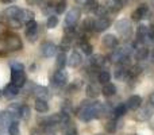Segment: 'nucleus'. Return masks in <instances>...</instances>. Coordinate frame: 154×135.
<instances>
[{"label":"nucleus","instance_id":"1","mask_svg":"<svg viewBox=\"0 0 154 135\" xmlns=\"http://www.w3.org/2000/svg\"><path fill=\"white\" fill-rule=\"evenodd\" d=\"M115 30L118 31V34L122 38L127 39L133 35V26H131V22L127 19H120L115 23Z\"/></svg>","mask_w":154,"mask_h":135},{"label":"nucleus","instance_id":"2","mask_svg":"<svg viewBox=\"0 0 154 135\" xmlns=\"http://www.w3.org/2000/svg\"><path fill=\"white\" fill-rule=\"evenodd\" d=\"M11 81L12 84H15L16 87L22 88L26 85L27 78H26V74H24L23 70H15V69H11Z\"/></svg>","mask_w":154,"mask_h":135},{"label":"nucleus","instance_id":"3","mask_svg":"<svg viewBox=\"0 0 154 135\" xmlns=\"http://www.w3.org/2000/svg\"><path fill=\"white\" fill-rule=\"evenodd\" d=\"M5 45H7L8 50H11V51L20 50V49L23 48L22 39L18 37V35H8L7 39H5Z\"/></svg>","mask_w":154,"mask_h":135},{"label":"nucleus","instance_id":"4","mask_svg":"<svg viewBox=\"0 0 154 135\" xmlns=\"http://www.w3.org/2000/svg\"><path fill=\"white\" fill-rule=\"evenodd\" d=\"M41 53H42V56L45 58H51L57 53V46L53 42H49V41L48 42H43L41 45Z\"/></svg>","mask_w":154,"mask_h":135},{"label":"nucleus","instance_id":"5","mask_svg":"<svg viewBox=\"0 0 154 135\" xmlns=\"http://www.w3.org/2000/svg\"><path fill=\"white\" fill-rule=\"evenodd\" d=\"M81 11L79 8H72L65 16V26H76V23L80 20Z\"/></svg>","mask_w":154,"mask_h":135},{"label":"nucleus","instance_id":"6","mask_svg":"<svg viewBox=\"0 0 154 135\" xmlns=\"http://www.w3.org/2000/svg\"><path fill=\"white\" fill-rule=\"evenodd\" d=\"M68 82V73L64 69H58L56 73L53 74V84L56 87H64Z\"/></svg>","mask_w":154,"mask_h":135},{"label":"nucleus","instance_id":"7","mask_svg":"<svg viewBox=\"0 0 154 135\" xmlns=\"http://www.w3.org/2000/svg\"><path fill=\"white\" fill-rule=\"evenodd\" d=\"M103 5L106 7V10L108 11V12L116 14V12H119V11L122 10L125 4H123L122 0H106Z\"/></svg>","mask_w":154,"mask_h":135},{"label":"nucleus","instance_id":"8","mask_svg":"<svg viewBox=\"0 0 154 135\" xmlns=\"http://www.w3.org/2000/svg\"><path fill=\"white\" fill-rule=\"evenodd\" d=\"M153 116V111L149 107H139L135 112V119L139 122H146Z\"/></svg>","mask_w":154,"mask_h":135},{"label":"nucleus","instance_id":"9","mask_svg":"<svg viewBox=\"0 0 154 135\" xmlns=\"http://www.w3.org/2000/svg\"><path fill=\"white\" fill-rule=\"evenodd\" d=\"M111 26V20L108 18H104V16H100L95 20V24H93V30L97 32H101L104 30H107L108 27Z\"/></svg>","mask_w":154,"mask_h":135},{"label":"nucleus","instance_id":"10","mask_svg":"<svg viewBox=\"0 0 154 135\" xmlns=\"http://www.w3.org/2000/svg\"><path fill=\"white\" fill-rule=\"evenodd\" d=\"M101 43H103V46L107 49H116L118 45H119V41H118V38L115 37L114 34H107L103 37Z\"/></svg>","mask_w":154,"mask_h":135},{"label":"nucleus","instance_id":"11","mask_svg":"<svg viewBox=\"0 0 154 135\" xmlns=\"http://www.w3.org/2000/svg\"><path fill=\"white\" fill-rule=\"evenodd\" d=\"M147 14H149V7H147L146 4H142L134 11L131 18H133V20H141V19L146 18Z\"/></svg>","mask_w":154,"mask_h":135},{"label":"nucleus","instance_id":"12","mask_svg":"<svg viewBox=\"0 0 154 135\" xmlns=\"http://www.w3.org/2000/svg\"><path fill=\"white\" fill-rule=\"evenodd\" d=\"M142 104V97L138 95H133L131 97H128L127 103H126V106H127L128 109H133V111H137V109L141 107Z\"/></svg>","mask_w":154,"mask_h":135},{"label":"nucleus","instance_id":"13","mask_svg":"<svg viewBox=\"0 0 154 135\" xmlns=\"http://www.w3.org/2000/svg\"><path fill=\"white\" fill-rule=\"evenodd\" d=\"M81 62H82V58H81V56H80V53H77V51H72L70 56H69V58H68V65H69L70 68L76 69V68H79L80 65H81Z\"/></svg>","mask_w":154,"mask_h":135},{"label":"nucleus","instance_id":"14","mask_svg":"<svg viewBox=\"0 0 154 135\" xmlns=\"http://www.w3.org/2000/svg\"><path fill=\"white\" fill-rule=\"evenodd\" d=\"M3 95L5 96L7 99H12V97H15V96H18L19 95V87H16L15 84H8L7 87L4 88V92H3Z\"/></svg>","mask_w":154,"mask_h":135},{"label":"nucleus","instance_id":"15","mask_svg":"<svg viewBox=\"0 0 154 135\" xmlns=\"http://www.w3.org/2000/svg\"><path fill=\"white\" fill-rule=\"evenodd\" d=\"M100 88L97 87L96 84H89L87 87V89H85V93H87V97L89 99H97L99 95H100Z\"/></svg>","mask_w":154,"mask_h":135},{"label":"nucleus","instance_id":"16","mask_svg":"<svg viewBox=\"0 0 154 135\" xmlns=\"http://www.w3.org/2000/svg\"><path fill=\"white\" fill-rule=\"evenodd\" d=\"M34 107H35V109H37V111L39 112V114H45V112H48V111H49L48 100H45V99H39V97H37Z\"/></svg>","mask_w":154,"mask_h":135},{"label":"nucleus","instance_id":"17","mask_svg":"<svg viewBox=\"0 0 154 135\" xmlns=\"http://www.w3.org/2000/svg\"><path fill=\"white\" fill-rule=\"evenodd\" d=\"M32 92L35 93V96L39 99H45V100H49L50 99V92L46 87H34V91Z\"/></svg>","mask_w":154,"mask_h":135},{"label":"nucleus","instance_id":"18","mask_svg":"<svg viewBox=\"0 0 154 135\" xmlns=\"http://www.w3.org/2000/svg\"><path fill=\"white\" fill-rule=\"evenodd\" d=\"M101 93H103L106 97H111V96H114L115 93H116V87H115L114 84H111V82H106V84H103Z\"/></svg>","mask_w":154,"mask_h":135},{"label":"nucleus","instance_id":"19","mask_svg":"<svg viewBox=\"0 0 154 135\" xmlns=\"http://www.w3.org/2000/svg\"><path fill=\"white\" fill-rule=\"evenodd\" d=\"M20 107H19L18 104H11V106L7 108V111H5V112L10 115L11 119L15 120V119H18V118H20Z\"/></svg>","mask_w":154,"mask_h":135},{"label":"nucleus","instance_id":"20","mask_svg":"<svg viewBox=\"0 0 154 135\" xmlns=\"http://www.w3.org/2000/svg\"><path fill=\"white\" fill-rule=\"evenodd\" d=\"M114 76L116 80L123 81V80H126V77H128V68H125V66H122V65H119V66L115 69Z\"/></svg>","mask_w":154,"mask_h":135},{"label":"nucleus","instance_id":"21","mask_svg":"<svg viewBox=\"0 0 154 135\" xmlns=\"http://www.w3.org/2000/svg\"><path fill=\"white\" fill-rule=\"evenodd\" d=\"M147 31H149V26L141 24L137 31V37H138L139 42H147Z\"/></svg>","mask_w":154,"mask_h":135},{"label":"nucleus","instance_id":"22","mask_svg":"<svg viewBox=\"0 0 154 135\" xmlns=\"http://www.w3.org/2000/svg\"><path fill=\"white\" fill-rule=\"evenodd\" d=\"M20 8L15 7V5H11L7 10L4 11V15L7 19H14V18H19V14H20Z\"/></svg>","mask_w":154,"mask_h":135},{"label":"nucleus","instance_id":"23","mask_svg":"<svg viewBox=\"0 0 154 135\" xmlns=\"http://www.w3.org/2000/svg\"><path fill=\"white\" fill-rule=\"evenodd\" d=\"M89 62L93 68H101L104 65V62H106V58H104L101 54H93V56L91 57Z\"/></svg>","mask_w":154,"mask_h":135},{"label":"nucleus","instance_id":"24","mask_svg":"<svg viewBox=\"0 0 154 135\" xmlns=\"http://www.w3.org/2000/svg\"><path fill=\"white\" fill-rule=\"evenodd\" d=\"M35 18V14L32 12L31 10H29V8H26V10H22L20 14H19V19H20L22 22H30V20H34Z\"/></svg>","mask_w":154,"mask_h":135},{"label":"nucleus","instance_id":"25","mask_svg":"<svg viewBox=\"0 0 154 135\" xmlns=\"http://www.w3.org/2000/svg\"><path fill=\"white\" fill-rule=\"evenodd\" d=\"M149 56V49L145 48V46H141V48H137L135 50V58L138 61H143V60L147 58Z\"/></svg>","mask_w":154,"mask_h":135},{"label":"nucleus","instance_id":"26","mask_svg":"<svg viewBox=\"0 0 154 135\" xmlns=\"http://www.w3.org/2000/svg\"><path fill=\"white\" fill-rule=\"evenodd\" d=\"M80 48H81L82 53L87 54V56H92L93 53V46L91 43H88L85 39H80Z\"/></svg>","mask_w":154,"mask_h":135},{"label":"nucleus","instance_id":"27","mask_svg":"<svg viewBox=\"0 0 154 135\" xmlns=\"http://www.w3.org/2000/svg\"><path fill=\"white\" fill-rule=\"evenodd\" d=\"M72 35H65L64 38H62L61 43H60V49H62V51H66L69 50L70 48H72Z\"/></svg>","mask_w":154,"mask_h":135},{"label":"nucleus","instance_id":"28","mask_svg":"<svg viewBox=\"0 0 154 135\" xmlns=\"http://www.w3.org/2000/svg\"><path fill=\"white\" fill-rule=\"evenodd\" d=\"M127 106L126 104H119V106H116L114 109H112V114H114V116L115 118H120V116H123V115L127 112Z\"/></svg>","mask_w":154,"mask_h":135},{"label":"nucleus","instance_id":"29","mask_svg":"<svg viewBox=\"0 0 154 135\" xmlns=\"http://www.w3.org/2000/svg\"><path fill=\"white\" fill-rule=\"evenodd\" d=\"M142 73V66L141 65H133V66L128 68V77L130 78H135L137 76Z\"/></svg>","mask_w":154,"mask_h":135},{"label":"nucleus","instance_id":"30","mask_svg":"<svg viewBox=\"0 0 154 135\" xmlns=\"http://www.w3.org/2000/svg\"><path fill=\"white\" fill-rule=\"evenodd\" d=\"M66 62H68L66 56H65L64 51H61V53H60L58 56H57V60H56V65H57V68H58V69H64V66L66 65Z\"/></svg>","mask_w":154,"mask_h":135},{"label":"nucleus","instance_id":"31","mask_svg":"<svg viewBox=\"0 0 154 135\" xmlns=\"http://www.w3.org/2000/svg\"><path fill=\"white\" fill-rule=\"evenodd\" d=\"M99 7H100V5H99V3L96 2V0H89L87 4H84V8L87 12H96Z\"/></svg>","mask_w":154,"mask_h":135},{"label":"nucleus","instance_id":"32","mask_svg":"<svg viewBox=\"0 0 154 135\" xmlns=\"http://www.w3.org/2000/svg\"><path fill=\"white\" fill-rule=\"evenodd\" d=\"M22 24H23V22H22L19 18L8 19V26H10L11 29H14V30H19V29H22Z\"/></svg>","mask_w":154,"mask_h":135},{"label":"nucleus","instance_id":"33","mask_svg":"<svg viewBox=\"0 0 154 135\" xmlns=\"http://www.w3.org/2000/svg\"><path fill=\"white\" fill-rule=\"evenodd\" d=\"M109 78H111V74H109L107 70H101L100 73H99V76H97L99 82H101V84H106V82H109Z\"/></svg>","mask_w":154,"mask_h":135},{"label":"nucleus","instance_id":"34","mask_svg":"<svg viewBox=\"0 0 154 135\" xmlns=\"http://www.w3.org/2000/svg\"><path fill=\"white\" fill-rule=\"evenodd\" d=\"M46 26H48V29H56V27L58 26V18L54 15H49Z\"/></svg>","mask_w":154,"mask_h":135},{"label":"nucleus","instance_id":"35","mask_svg":"<svg viewBox=\"0 0 154 135\" xmlns=\"http://www.w3.org/2000/svg\"><path fill=\"white\" fill-rule=\"evenodd\" d=\"M93 24H95V20H93L92 18H87L82 22V30H84V31H92Z\"/></svg>","mask_w":154,"mask_h":135},{"label":"nucleus","instance_id":"36","mask_svg":"<svg viewBox=\"0 0 154 135\" xmlns=\"http://www.w3.org/2000/svg\"><path fill=\"white\" fill-rule=\"evenodd\" d=\"M30 115H31V111H30V107L29 106H22L20 107V118L23 120H29L30 119Z\"/></svg>","mask_w":154,"mask_h":135},{"label":"nucleus","instance_id":"37","mask_svg":"<svg viewBox=\"0 0 154 135\" xmlns=\"http://www.w3.org/2000/svg\"><path fill=\"white\" fill-rule=\"evenodd\" d=\"M26 32H38V23L35 20H30L26 23Z\"/></svg>","mask_w":154,"mask_h":135},{"label":"nucleus","instance_id":"38","mask_svg":"<svg viewBox=\"0 0 154 135\" xmlns=\"http://www.w3.org/2000/svg\"><path fill=\"white\" fill-rule=\"evenodd\" d=\"M8 134L10 135H20V131H19V124L14 120V122H11L10 127H8Z\"/></svg>","mask_w":154,"mask_h":135},{"label":"nucleus","instance_id":"39","mask_svg":"<svg viewBox=\"0 0 154 135\" xmlns=\"http://www.w3.org/2000/svg\"><path fill=\"white\" fill-rule=\"evenodd\" d=\"M104 128H106L107 133L114 134L115 131H116V122H115V120H108V122L106 123V126H104Z\"/></svg>","mask_w":154,"mask_h":135},{"label":"nucleus","instance_id":"40","mask_svg":"<svg viewBox=\"0 0 154 135\" xmlns=\"http://www.w3.org/2000/svg\"><path fill=\"white\" fill-rule=\"evenodd\" d=\"M72 111H73V106H72V103L70 101H64V104H62V107H61V112H64V114H66V115H70L72 114Z\"/></svg>","mask_w":154,"mask_h":135},{"label":"nucleus","instance_id":"41","mask_svg":"<svg viewBox=\"0 0 154 135\" xmlns=\"http://www.w3.org/2000/svg\"><path fill=\"white\" fill-rule=\"evenodd\" d=\"M65 10H66V3L62 0V2H60L58 4L56 5V11H57V14H64L65 12Z\"/></svg>","mask_w":154,"mask_h":135},{"label":"nucleus","instance_id":"42","mask_svg":"<svg viewBox=\"0 0 154 135\" xmlns=\"http://www.w3.org/2000/svg\"><path fill=\"white\" fill-rule=\"evenodd\" d=\"M11 69H15V70H24V65L22 64V62L12 61L11 62Z\"/></svg>","mask_w":154,"mask_h":135},{"label":"nucleus","instance_id":"43","mask_svg":"<svg viewBox=\"0 0 154 135\" xmlns=\"http://www.w3.org/2000/svg\"><path fill=\"white\" fill-rule=\"evenodd\" d=\"M65 135H77V130L75 126H72V124L66 126V128H65Z\"/></svg>","mask_w":154,"mask_h":135},{"label":"nucleus","instance_id":"44","mask_svg":"<svg viewBox=\"0 0 154 135\" xmlns=\"http://www.w3.org/2000/svg\"><path fill=\"white\" fill-rule=\"evenodd\" d=\"M75 2L77 3V4H81V5H84V4H87L89 0H75Z\"/></svg>","mask_w":154,"mask_h":135},{"label":"nucleus","instance_id":"45","mask_svg":"<svg viewBox=\"0 0 154 135\" xmlns=\"http://www.w3.org/2000/svg\"><path fill=\"white\" fill-rule=\"evenodd\" d=\"M149 101H150V104H152V106L154 107V92L152 93V95H150V97H149Z\"/></svg>","mask_w":154,"mask_h":135},{"label":"nucleus","instance_id":"46","mask_svg":"<svg viewBox=\"0 0 154 135\" xmlns=\"http://www.w3.org/2000/svg\"><path fill=\"white\" fill-rule=\"evenodd\" d=\"M27 3H29V4H37V3H39L41 0H26Z\"/></svg>","mask_w":154,"mask_h":135},{"label":"nucleus","instance_id":"47","mask_svg":"<svg viewBox=\"0 0 154 135\" xmlns=\"http://www.w3.org/2000/svg\"><path fill=\"white\" fill-rule=\"evenodd\" d=\"M122 2H123V4L126 5V4H130V3L133 2V0H122Z\"/></svg>","mask_w":154,"mask_h":135},{"label":"nucleus","instance_id":"48","mask_svg":"<svg viewBox=\"0 0 154 135\" xmlns=\"http://www.w3.org/2000/svg\"><path fill=\"white\" fill-rule=\"evenodd\" d=\"M2 2L7 4V3H14V2H15V0H2Z\"/></svg>","mask_w":154,"mask_h":135},{"label":"nucleus","instance_id":"49","mask_svg":"<svg viewBox=\"0 0 154 135\" xmlns=\"http://www.w3.org/2000/svg\"><path fill=\"white\" fill-rule=\"evenodd\" d=\"M152 60H153V62H154V50H153V53H152Z\"/></svg>","mask_w":154,"mask_h":135},{"label":"nucleus","instance_id":"50","mask_svg":"<svg viewBox=\"0 0 154 135\" xmlns=\"http://www.w3.org/2000/svg\"><path fill=\"white\" fill-rule=\"evenodd\" d=\"M2 96H3V92H2V91H0V97H2Z\"/></svg>","mask_w":154,"mask_h":135},{"label":"nucleus","instance_id":"51","mask_svg":"<svg viewBox=\"0 0 154 135\" xmlns=\"http://www.w3.org/2000/svg\"><path fill=\"white\" fill-rule=\"evenodd\" d=\"M97 135H101V134H97Z\"/></svg>","mask_w":154,"mask_h":135},{"label":"nucleus","instance_id":"52","mask_svg":"<svg viewBox=\"0 0 154 135\" xmlns=\"http://www.w3.org/2000/svg\"><path fill=\"white\" fill-rule=\"evenodd\" d=\"M153 3H154V0H153Z\"/></svg>","mask_w":154,"mask_h":135}]
</instances>
